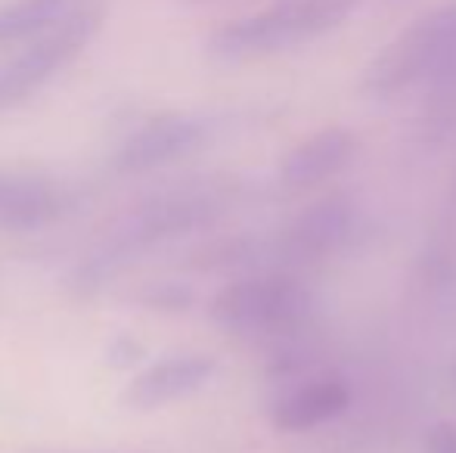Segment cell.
<instances>
[{
  "label": "cell",
  "instance_id": "6da1fadb",
  "mask_svg": "<svg viewBox=\"0 0 456 453\" xmlns=\"http://www.w3.org/2000/svg\"><path fill=\"white\" fill-rule=\"evenodd\" d=\"M233 206V187L221 181H196L146 196L143 202L115 218L91 252L75 267V286L85 292L100 289L115 273L127 271L146 252L205 230L224 218Z\"/></svg>",
  "mask_w": 456,
  "mask_h": 453
},
{
  "label": "cell",
  "instance_id": "277c9868",
  "mask_svg": "<svg viewBox=\"0 0 456 453\" xmlns=\"http://www.w3.org/2000/svg\"><path fill=\"white\" fill-rule=\"evenodd\" d=\"M456 44V6H441L416 19L401 31L376 60L366 66L363 91L372 97H395L407 87L426 81Z\"/></svg>",
  "mask_w": 456,
  "mask_h": 453
},
{
  "label": "cell",
  "instance_id": "7a4b0ae2",
  "mask_svg": "<svg viewBox=\"0 0 456 453\" xmlns=\"http://www.w3.org/2000/svg\"><path fill=\"white\" fill-rule=\"evenodd\" d=\"M357 0H282L271 10L224 25L211 35L208 50L217 60H258L298 44L317 41L354 12Z\"/></svg>",
  "mask_w": 456,
  "mask_h": 453
},
{
  "label": "cell",
  "instance_id": "9a60e30c",
  "mask_svg": "<svg viewBox=\"0 0 456 453\" xmlns=\"http://www.w3.org/2000/svg\"><path fill=\"white\" fill-rule=\"evenodd\" d=\"M146 302L152 308H168V311H181L192 302V292L181 283H156L146 292Z\"/></svg>",
  "mask_w": 456,
  "mask_h": 453
},
{
  "label": "cell",
  "instance_id": "3957f363",
  "mask_svg": "<svg viewBox=\"0 0 456 453\" xmlns=\"http://www.w3.org/2000/svg\"><path fill=\"white\" fill-rule=\"evenodd\" d=\"M314 295L286 273H255L211 298V320L248 339H282L311 320Z\"/></svg>",
  "mask_w": 456,
  "mask_h": 453
},
{
  "label": "cell",
  "instance_id": "8fae6325",
  "mask_svg": "<svg viewBox=\"0 0 456 453\" xmlns=\"http://www.w3.org/2000/svg\"><path fill=\"white\" fill-rule=\"evenodd\" d=\"M351 407V388L338 376H320L295 385L273 404V425L280 432H311Z\"/></svg>",
  "mask_w": 456,
  "mask_h": 453
},
{
  "label": "cell",
  "instance_id": "9c48e42d",
  "mask_svg": "<svg viewBox=\"0 0 456 453\" xmlns=\"http://www.w3.org/2000/svg\"><path fill=\"white\" fill-rule=\"evenodd\" d=\"M215 376V357L208 354H177L146 367L125 392V404L134 410H159L165 404L186 398V394L205 388Z\"/></svg>",
  "mask_w": 456,
  "mask_h": 453
},
{
  "label": "cell",
  "instance_id": "52a82bcc",
  "mask_svg": "<svg viewBox=\"0 0 456 453\" xmlns=\"http://www.w3.org/2000/svg\"><path fill=\"white\" fill-rule=\"evenodd\" d=\"M208 143V125L199 115L168 112L140 125L115 152V171L146 174L199 152Z\"/></svg>",
  "mask_w": 456,
  "mask_h": 453
},
{
  "label": "cell",
  "instance_id": "5bb4252c",
  "mask_svg": "<svg viewBox=\"0 0 456 453\" xmlns=\"http://www.w3.org/2000/svg\"><path fill=\"white\" fill-rule=\"evenodd\" d=\"M435 273H451L456 264V171L451 181V193H447L444 212H441L438 230L432 236V252H428Z\"/></svg>",
  "mask_w": 456,
  "mask_h": 453
},
{
  "label": "cell",
  "instance_id": "7c38bea8",
  "mask_svg": "<svg viewBox=\"0 0 456 453\" xmlns=\"http://www.w3.org/2000/svg\"><path fill=\"white\" fill-rule=\"evenodd\" d=\"M456 131V44L426 78V97L419 109V137L426 143H444Z\"/></svg>",
  "mask_w": 456,
  "mask_h": 453
},
{
  "label": "cell",
  "instance_id": "5b68a950",
  "mask_svg": "<svg viewBox=\"0 0 456 453\" xmlns=\"http://www.w3.org/2000/svg\"><path fill=\"white\" fill-rule=\"evenodd\" d=\"M100 19H102L100 6H78L60 25L44 31L35 44H28L22 53L12 56L6 66H0V112L25 103L56 72L72 66L81 56V50L96 35Z\"/></svg>",
  "mask_w": 456,
  "mask_h": 453
},
{
  "label": "cell",
  "instance_id": "4fadbf2b",
  "mask_svg": "<svg viewBox=\"0 0 456 453\" xmlns=\"http://www.w3.org/2000/svg\"><path fill=\"white\" fill-rule=\"evenodd\" d=\"M69 0H16L0 10V41L44 35L69 16Z\"/></svg>",
  "mask_w": 456,
  "mask_h": 453
},
{
  "label": "cell",
  "instance_id": "8992f818",
  "mask_svg": "<svg viewBox=\"0 0 456 453\" xmlns=\"http://www.w3.org/2000/svg\"><path fill=\"white\" fill-rule=\"evenodd\" d=\"M81 196L62 177L37 168L0 165V230L4 233H37L78 208Z\"/></svg>",
  "mask_w": 456,
  "mask_h": 453
},
{
  "label": "cell",
  "instance_id": "2e32d148",
  "mask_svg": "<svg viewBox=\"0 0 456 453\" xmlns=\"http://www.w3.org/2000/svg\"><path fill=\"white\" fill-rule=\"evenodd\" d=\"M426 453H456V425L438 423L426 435Z\"/></svg>",
  "mask_w": 456,
  "mask_h": 453
},
{
  "label": "cell",
  "instance_id": "ba28073f",
  "mask_svg": "<svg viewBox=\"0 0 456 453\" xmlns=\"http://www.w3.org/2000/svg\"><path fill=\"white\" fill-rule=\"evenodd\" d=\"M354 212L342 196H326L298 214L276 239V258L289 264H317L348 242Z\"/></svg>",
  "mask_w": 456,
  "mask_h": 453
},
{
  "label": "cell",
  "instance_id": "30bf717a",
  "mask_svg": "<svg viewBox=\"0 0 456 453\" xmlns=\"http://www.w3.org/2000/svg\"><path fill=\"white\" fill-rule=\"evenodd\" d=\"M357 140L345 127H323L314 137L301 140L286 158H282V183L295 190L317 187V183L336 177L345 165L354 158Z\"/></svg>",
  "mask_w": 456,
  "mask_h": 453
}]
</instances>
